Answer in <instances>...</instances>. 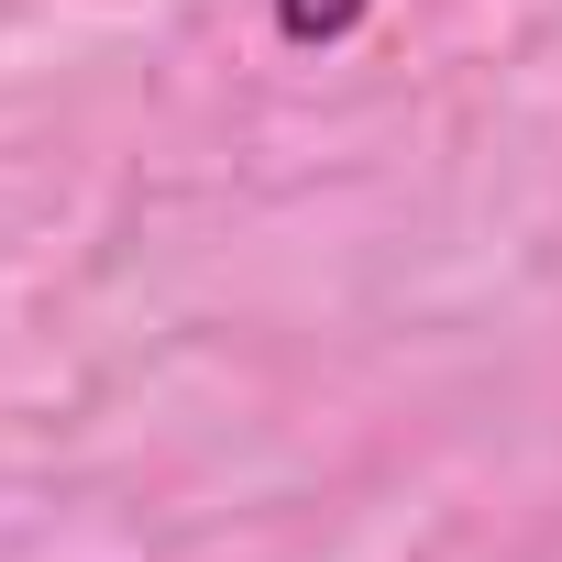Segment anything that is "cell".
Wrapping results in <instances>:
<instances>
[{
    "label": "cell",
    "mask_w": 562,
    "mask_h": 562,
    "mask_svg": "<svg viewBox=\"0 0 562 562\" xmlns=\"http://www.w3.org/2000/svg\"><path fill=\"white\" fill-rule=\"evenodd\" d=\"M375 23V0H276V45L288 56H331Z\"/></svg>",
    "instance_id": "obj_1"
}]
</instances>
